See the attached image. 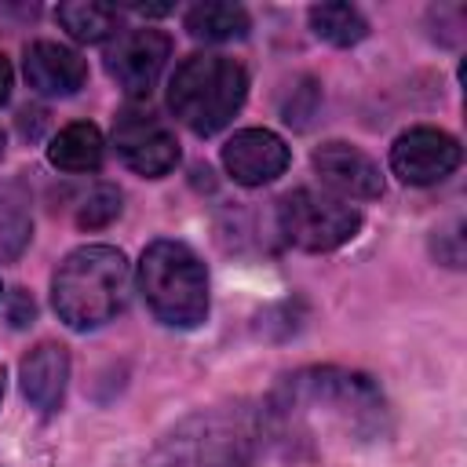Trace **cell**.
Wrapping results in <instances>:
<instances>
[{
  "instance_id": "17",
  "label": "cell",
  "mask_w": 467,
  "mask_h": 467,
  "mask_svg": "<svg viewBox=\"0 0 467 467\" xmlns=\"http://www.w3.org/2000/svg\"><path fill=\"white\" fill-rule=\"evenodd\" d=\"M55 18L62 22V29L80 40V44H102L109 36H117V7H106V4H58Z\"/></svg>"
},
{
  "instance_id": "3",
  "label": "cell",
  "mask_w": 467,
  "mask_h": 467,
  "mask_svg": "<svg viewBox=\"0 0 467 467\" xmlns=\"http://www.w3.org/2000/svg\"><path fill=\"white\" fill-rule=\"evenodd\" d=\"M124 299H128V259L113 244L73 248L51 277L55 314L77 332L113 321L124 310Z\"/></svg>"
},
{
  "instance_id": "15",
  "label": "cell",
  "mask_w": 467,
  "mask_h": 467,
  "mask_svg": "<svg viewBox=\"0 0 467 467\" xmlns=\"http://www.w3.org/2000/svg\"><path fill=\"white\" fill-rule=\"evenodd\" d=\"M47 161L62 171H95L102 164V131L88 120L66 124L51 146H47Z\"/></svg>"
},
{
  "instance_id": "11",
  "label": "cell",
  "mask_w": 467,
  "mask_h": 467,
  "mask_svg": "<svg viewBox=\"0 0 467 467\" xmlns=\"http://www.w3.org/2000/svg\"><path fill=\"white\" fill-rule=\"evenodd\" d=\"M223 168L241 186H263L288 168V146L270 128H244L223 146Z\"/></svg>"
},
{
  "instance_id": "6",
  "label": "cell",
  "mask_w": 467,
  "mask_h": 467,
  "mask_svg": "<svg viewBox=\"0 0 467 467\" xmlns=\"http://www.w3.org/2000/svg\"><path fill=\"white\" fill-rule=\"evenodd\" d=\"M277 230L303 252H332L361 230V212L328 190L299 186L277 201Z\"/></svg>"
},
{
  "instance_id": "1",
  "label": "cell",
  "mask_w": 467,
  "mask_h": 467,
  "mask_svg": "<svg viewBox=\"0 0 467 467\" xmlns=\"http://www.w3.org/2000/svg\"><path fill=\"white\" fill-rule=\"evenodd\" d=\"M259 423L266 441L299 460L379 441L390 427V412L368 376L325 365L285 376L259 412Z\"/></svg>"
},
{
  "instance_id": "8",
  "label": "cell",
  "mask_w": 467,
  "mask_h": 467,
  "mask_svg": "<svg viewBox=\"0 0 467 467\" xmlns=\"http://www.w3.org/2000/svg\"><path fill=\"white\" fill-rule=\"evenodd\" d=\"M171 55V40L161 29H128L117 33V40L106 47V73L117 80V88L131 99L150 95L164 62Z\"/></svg>"
},
{
  "instance_id": "9",
  "label": "cell",
  "mask_w": 467,
  "mask_h": 467,
  "mask_svg": "<svg viewBox=\"0 0 467 467\" xmlns=\"http://www.w3.org/2000/svg\"><path fill=\"white\" fill-rule=\"evenodd\" d=\"M113 142L124 164L146 179H161L179 164V142L171 128L153 113H142V109L120 113L113 124Z\"/></svg>"
},
{
  "instance_id": "19",
  "label": "cell",
  "mask_w": 467,
  "mask_h": 467,
  "mask_svg": "<svg viewBox=\"0 0 467 467\" xmlns=\"http://www.w3.org/2000/svg\"><path fill=\"white\" fill-rule=\"evenodd\" d=\"M117 215H120V190L117 186H99V190L88 193L84 208L77 212V223L84 230H99V226H109Z\"/></svg>"
},
{
  "instance_id": "13",
  "label": "cell",
  "mask_w": 467,
  "mask_h": 467,
  "mask_svg": "<svg viewBox=\"0 0 467 467\" xmlns=\"http://www.w3.org/2000/svg\"><path fill=\"white\" fill-rule=\"evenodd\" d=\"M22 394L33 409L55 412L66 398V379H69V354L62 343H36L22 365H18Z\"/></svg>"
},
{
  "instance_id": "14",
  "label": "cell",
  "mask_w": 467,
  "mask_h": 467,
  "mask_svg": "<svg viewBox=\"0 0 467 467\" xmlns=\"http://www.w3.org/2000/svg\"><path fill=\"white\" fill-rule=\"evenodd\" d=\"M29 190L18 179L0 182V263H11L22 255V248L33 237V208Z\"/></svg>"
},
{
  "instance_id": "20",
  "label": "cell",
  "mask_w": 467,
  "mask_h": 467,
  "mask_svg": "<svg viewBox=\"0 0 467 467\" xmlns=\"http://www.w3.org/2000/svg\"><path fill=\"white\" fill-rule=\"evenodd\" d=\"M7 91H11V66H7V58L0 55V102L7 99Z\"/></svg>"
},
{
  "instance_id": "18",
  "label": "cell",
  "mask_w": 467,
  "mask_h": 467,
  "mask_svg": "<svg viewBox=\"0 0 467 467\" xmlns=\"http://www.w3.org/2000/svg\"><path fill=\"white\" fill-rule=\"evenodd\" d=\"M310 29L321 40L336 44V47H350V44L368 36L365 15L358 7H350V4H314L310 7Z\"/></svg>"
},
{
  "instance_id": "5",
  "label": "cell",
  "mask_w": 467,
  "mask_h": 467,
  "mask_svg": "<svg viewBox=\"0 0 467 467\" xmlns=\"http://www.w3.org/2000/svg\"><path fill=\"white\" fill-rule=\"evenodd\" d=\"M139 288L168 328H197L208 317V270L182 241H153L139 259Z\"/></svg>"
},
{
  "instance_id": "21",
  "label": "cell",
  "mask_w": 467,
  "mask_h": 467,
  "mask_svg": "<svg viewBox=\"0 0 467 467\" xmlns=\"http://www.w3.org/2000/svg\"><path fill=\"white\" fill-rule=\"evenodd\" d=\"M0 401H4V361H0Z\"/></svg>"
},
{
  "instance_id": "10",
  "label": "cell",
  "mask_w": 467,
  "mask_h": 467,
  "mask_svg": "<svg viewBox=\"0 0 467 467\" xmlns=\"http://www.w3.org/2000/svg\"><path fill=\"white\" fill-rule=\"evenodd\" d=\"M310 164H314L317 179H321L328 190H336L339 197L376 201V197L383 193V171H379V164H376L365 150H358V146H350V142H339V139L321 142V146L314 150Z\"/></svg>"
},
{
  "instance_id": "12",
  "label": "cell",
  "mask_w": 467,
  "mask_h": 467,
  "mask_svg": "<svg viewBox=\"0 0 467 467\" xmlns=\"http://www.w3.org/2000/svg\"><path fill=\"white\" fill-rule=\"evenodd\" d=\"M22 69H26L29 88L40 95H77L88 80V62L73 47L55 44V40L29 44Z\"/></svg>"
},
{
  "instance_id": "7",
  "label": "cell",
  "mask_w": 467,
  "mask_h": 467,
  "mask_svg": "<svg viewBox=\"0 0 467 467\" xmlns=\"http://www.w3.org/2000/svg\"><path fill=\"white\" fill-rule=\"evenodd\" d=\"M460 168V142L441 128H409L390 146V171L405 186H434Z\"/></svg>"
},
{
  "instance_id": "2",
  "label": "cell",
  "mask_w": 467,
  "mask_h": 467,
  "mask_svg": "<svg viewBox=\"0 0 467 467\" xmlns=\"http://www.w3.org/2000/svg\"><path fill=\"white\" fill-rule=\"evenodd\" d=\"M263 441L259 412L244 401H223L182 416L142 467H252Z\"/></svg>"
},
{
  "instance_id": "16",
  "label": "cell",
  "mask_w": 467,
  "mask_h": 467,
  "mask_svg": "<svg viewBox=\"0 0 467 467\" xmlns=\"http://www.w3.org/2000/svg\"><path fill=\"white\" fill-rule=\"evenodd\" d=\"M252 18L241 4H226V0H208V4H197L186 11V33L197 36V40H212V44H223V40H241L248 33Z\"/></svg>"
},
{
  "instance_id": "4",
  "label": "cell",
  "mask_w": 467,
  "mask_h": 467,
  "mask_svg": "<svg viewBox=\"0 0 467 467\" xmlns=\"http://www.w3.org/2000/svg\"><path fill=\"white\" fill-rule=\"evenodd\" d=\"M248 73L230 55H190L175 66L168 84V106L193 135L223 131L244 106Z\"/></svg>"
},
{
  "instance_id": "22",
  "label": "cell",
  "mask_w": 467,
  "mask_h": 467,
  "mask_svg": "<svg viewBox=\"0 0 467 467\" xmlns=\"http://www.w3.org/2000/svg\"><path fill=\"white\" fill-rule=\"evenodd\" d=\"M0 157H4V131H0Z\"/></svg>"
}]
</instances>
